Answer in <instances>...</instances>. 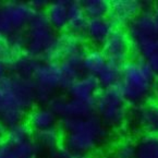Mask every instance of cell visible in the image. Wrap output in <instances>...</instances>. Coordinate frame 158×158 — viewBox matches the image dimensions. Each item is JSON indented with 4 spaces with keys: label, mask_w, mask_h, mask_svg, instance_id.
Here are the masks:
<instances>
[{
    "label": "cell",
    "mask_w": 158,
    "mask_h": 158,
    "mask_svg": "<svg viewBox=\"0 0 158 158\" xmlns=\"http://www.w3.org/2000/svg\"><path fill=\"white\" fill-rule=\"evenodd\" d=\"M36 102L32 79L8 73L0 80V120L7 128L24 122Z\"/></svg>",
    "instance_id": "cell-1"
},
{
    "label": "cell",
    "mask_w": 158,
    "mask_h": 158,
    "mask_svg": "<svg viewBox=\"0 0 158 158\" xmlns=\"http://www.w3.org/2000/svg\"><path fill=\"white\" fill-rule=\"evenodd\" d=\"M63 147L73 154L91 155L108 142L110 129L95 114L85 118H62Z\"/></svg>",
    "instance_id": "cell-2"
},
{
    "label": "cell",
    "mask_w": 158,
    "mask_h": 158,
    "mask_svg": "<svg viewBox=\"0 0 158 158\" xmlns=\"http://www.w3.org/2000/svg\"><path fill=\"white\" fill-rule=\"evenodd\" d=\"M156 80L146 61L133 58L122 65L119 87L128 105L135 108L154 100Z\"/></svg>",
    "instance_id": "cell-3"
},
{
    "label": "cell",
    "mask_w": 158,
    "mask_h": 158,
    "mask_svg": "<svg viewBox=\"0 0 158 158\" xmlns=\"http://www.w3.org/2000/svg\"><path fill=\"white\" fill-rule=\"evenodd\" d=\"M58 34L51 27L44 12H37L32 18L24 35V52L38 60H52Z\"/></svg>",
    "instance_id": "cell-4"
},
{
    "label": "cell",
    "mask_w": 158,
    "mask_h": 158,
    "mask_svg": "<svg viewBox=\"0 0 158 158\" xmlns=\"http://www.w3.org/2000/svg\"><path fill=\"white\" fill-rule=\"evenodd\" d=\"M135 58L146 60L158 51V37L154 23L153 8H145L126 27Z\"/></svg>",
    "instance_id": "cell-5"
},
{
    "label": "cell",
    "mask_w": 158,
    "mask_h": 158,
    "mask_svg": "<svg viewBox=\"0 0 158 158\" xmlns=\"http://www.w3.org/2000/svg\"><path fill=\"white\" fill-rule=\"evenodd\" d=\"M94 108L95 114L109 129L122 127L129 116V105L119 85L100 89L95 98Z\"/></svg>",
    "instance_id": "cell-6"
},
{
    "label": "cell",
    "mask_w": 158,
    "mask_h": 158,
    "mask_svg": "<svg viewBox=\"0 0 158 158\" xmlns=\"http://www.w3.org/2000/svg\"><path fill=\"white\" fill-rule=\"evenodd\" d=\"M36 12L24 1L0 3V36L8 37L22 33Z\"/></svg>",
    "instance_id": "cell-7"
},
{
    "label": "cell",
    "mask_w": 158,
    "mask_h": 158,
    "mask_svg": "<svg viewBox=\"0 0 158 158\" xmlns=\"http://www.w3.org/2000/svg\"><path fill=\"white\" fill-rule=\"evenodd\" d=\"M32 80L36 89V102L47 104L61 89V70L58 61L40 60L34 70Z\"/></svg>",
    "instance_id": "cell-8"
},
{
    "label": "cell",
    "mask_w": 158,
    "mask_h": 158,
    "mask_svg": "<svg viewBox=\"0 0 158 158\" xmlns=\"http://www.w3.org/2000/svg\"><path fill=\"white\" fill-rule=\"evenodd\" d=\"M102 50L108 61L123 65L130 60L131 43L126 28H117L111 32L102 46Z\"/></svg>",
    "instance_id": "cell-9"
},
{
    "label": "cell",
    "mask_w": 158,
    "mask_h": 158,
    "mask_svg": "<svg viewBox=\"0 0 158 158\" xmlns=\"http://www.w3.org/2000/svg\"><path fill=\"white\" fill-rule=\"evenodd\" d=\"M146 5L139 0H114L110 1L108 18L117 28H126L145 9Z\"/></svg>",
    "instance_id": "cell-10"
},
{
    "label": "cell",
    "mask_w": 158,
    "mask_h": 158,
    "mask_svg": "<svg viewBox=\"0 0 158 158\" xmlns=\"http://www.w3.org/2000/svg\"><path fill=\"white\" fill-rule=\"evenodd\" d=\"M86 51L83 36L72 34L70 32H63L58 35L56 47H55L52 61H60L63 58L84 55Z\"/></svg>",
    "instance_id": "cell-11"
},
{
    "label": "cell",
    "mask_w": 158,
    "mask_h": 158,
    "mask_svg": "<svg viewBox=\"0 0 158 158\" xmlns=\"http://www.w3.org/2000/svg\"><path fill=\"white\" fill-rule=\"evenodd\" d=\"M134 121L143 134H158V102L152 100L135 107Z\"/></svg>",
    "instance_id": "cell-12"
},
{
    "label": "cell",
    "mask_w": 158,
    "mask_h": 158,
    "mask_svg": "<svg viewBox=\"0 0 158 158\" xmlns=\"http://www.w3.org/2000/svg\"><path fill=\"white\" fill-rule=\"evenodd\" d=\"M67 91L70 98L94 104L96 96L100 91V86L96 77L83 74Z\"/></svg>",
    "instance_id": "cell-13"
},
{
    "label": "cell",
    "mask_w": 158,
    "mask_h": 158,
    "mask_svg": "<svg viewBox=\"0 0 158 158\" xmlns=\"http://www.w3.org/2000/svg\"><path fill=\"white\" fill-rule=\"evenodd\" d=\"M1 158H37L38 148L34 139H5L0 144Z\"/></svg>",
    "instance_id": "cell-14"
},
{
    "label": "cell",
    "mask_w": 158,
    "mask_h": 158,
    "mask_svg": "<svg viewBox=\"0 0 158 158\" xmlns=\"http://www.w3.org/2000/svg\"><path fill=\"white\" fill-rule=\"evenodd\" d=\"M114 30V26L109 18L89 19L84 30L83 37H85V40H87L93 45L102 46L105 40H107Z\"/></svg>",
    "instance_id": "cell-15"
},
{
    "label": "cell",
    "mask_w": 158,
    "mask_h": 158,
    "mask_svg": "<svg viewBox=\"0 0 158 158\" xmlns=\"http://www.w3.org/2000/svg\"><path fill=\"white\" fill-rule=\"evenodd\" d=\"M83 56L84 55H77L58 61L61 70V89H68L84 74L82 67Z\"/></svg>",
    "instance_id": "cell-16"
},
{
    "label": "cell",
    "mask_w": 158,
    "mask_h": 158,
    "mask_svg": "<svg viewBox=\"0 0 158 158\" xmlns=\"http://www.w3.org/2000/svg\"><path fill=\"white\" fill-rule=\"evenodd\" d=\"M26 118H27L26 123L34 132L56 128L58 123V117L47 106H40L30 110Z\"/></svg>",
    "instance_id": "cell-17"
},
{
    "label": "cell",
    "mask_w": 158,
    "mask_h": 158,
    "mask_svg": "<svg viewBox=\"0 0 158 158\" xmlns=\"http://www.w3.org/2000/svg\"><path fill=\"white\" fill-rule=\"evenodd\" d=\"M68 6L69 1L67 0H55L49 2L45 10V15L55 31H64L67 28Z\"/></svg>",
    "instance_id": "cell-18"
},
{
    "label": "cell",
    "mask_w": 158,
    "mask_h": 158,
    "mask_svg": "<svg viewBox=\"0 0 158 158\" xmlns=\"http://www.w3.org/2000/svg\"><path fill=\"white\" fill-rule=\"evenodd\" d=\"M87 20L89 19L85 15V12L83 10L81 1H77V0L69 1L67 23L68 32L79 35V36H83Z\"/></svg>",
    "instance_id": "cell-19"
},
{
    "label": "cell",
    "mask_w": 158,
    "mask_h": 158,
    "mask_svg": "<svg viewBox=\"0 0 158 158\" xmlns=\"http://www.w3.org/2000/svg\"><path fill=\"white\" fill-rule=\"evenodd\" d=\"M107 58L102 49L92 48L85 51L82 61L84 74L97 77L107 63Z\"/></svg>",
    "instance_id": "cell-20"
},
{
    "label": "cell",
    "mask_w": 158,
    "mask_h": 158,
    "mask_svg": "<svg viewBox=\"0 0 158 158\" xmlns=\"http://www.w3.org/2000/svg\"><path fill=\"white\" fill-rule=\"evenodd\" d=\"M33 139L38 151L48 152L49 154L61 146V135L57 128L33 133Z\"/></svg>",
    "instance_id": "cell-21"
},
{
    "label": "cell",
    "mask_w": 158,
    "mask_h": 158,
    "mask_svg": "<svg viewBox=\"0 0 158 158\" xmlns=\"http://www.w3.org/2000/svg\"><path fill=\"white\" fill-rule=\"evenodd\" d=\"M121 72H122V65L107 61L104 69L96 77L100 89H109L118 86L121 81Z\"/></svg>",
    "instance_id": "cell-22"
},
{
    "label": "cell",
    "mask_w": 158,
    "mask_h": 158,
    "mask_svg": "<svg viewBox=\"0 0 158 158\" xmlns=\"http://www.w3.org/2000/svg\"><path fill=\"white\" fill-rule=\"evenodd\" d=\"M135 158H158V134H142L136 141Z\"/></svg>",
    "instance_id": "cell-23"
},
{
    "label": "cell",
    "mask_w": 158,
    "mask_h": 158,
    "mask_svg": "<svg viewBox=\"0 0 158 158\" xmlns=\"http://www.w3.org/2000/svg\"><path fill=\"white\" fill-rule=\"evenodd\" d=\"M40 61V60H38V59L32 58L26 54H23L9 65V70H11L13 74L32 79L35 68Z\"/></svg>",
    "instance_id": "cell-24"
},
{
    "label": "cell",
    "mask_w": 158,
    "mask_h": 158,
    "mask_svg": "<svg viewBox=\"0 0 158 158\" xmlns=\"http://www.w3.org/2000/svg\"><path fill=\"white\" fill-rule=\"evenodd\" d=\"M81 2L87 19L108 18L110 10V1L108 0H84Z\"/></svg>",
    "instance_id": "cell-25"
},
{
    "label": "cell",
    "mask_w": 158,
    "mask_h": 158,
    "mask_svg": "<svg viewBox=\"0 0 158 158\" xmlns=\"http://www.w3.org/2000/svg\"><path fill=\"white\" fill-rule=\"evenodd\" d=\"M136 156V142L132 139H123L114 146L112 158H135Z\"/></svg>",
    "instance_id": "cell-26"
},
{
    "label": "cell",
    "mask_w": 158,
    "mask_h": 158,
    "mask_svg": "<svg viewBox=\"0 0 158 158\" xmlns=\"http://www.w3.org/2000/svg\"><path fill=\"white\" fill-rule=\"evenodd\" d=\"M49 2H50V1H47V0H32V1H28L27 3H28V6L37 13V12L45 11L46 8L48 7Z\"/></svg>",
    "instance_id": "cell-27"
},
{
    "label": "cell",
    "mask_w": 158,
    "mask_h": 158,
    "mask_svg": "<svg viewBox=\"0 0 158 158\" xmlns=\"http://www.w3.org/2000/svg\"><path fill=\"white\" fill-rule=\"evenodd\" d=\"M145 61H146L149 69L152 70V72L155 74V77H158V51H156L155 54L149 56Z\"/></svg>",
    "instance_id": "cell-28"
},
{
    "label": "cell",
    "mask_w": 158,
    "mask_h": 158,
    "mask_svg": "<svg viewBox=\"0 0 158 158\" xmlns=\"http://www.w3.org/2000/svg\"><path fill=\"white\" fill-rule=\"evenodd\" d=\"M8 71H9V64L3 59L0 58V80L8 75Z\"/></svg>",
    "instance_id": "cell-29"
},
{
    "label": "cell",
    "mask_w": 158,
    "mask_h": 158,
    "mask_svg": "<svg viewBox=\"0 0 158 158\" xmlns=\"http://www.w3.org/2000/svg\"><path fill=\"white\" fill-rule=\"evenodd\" d=\"M7 131H8V128L5 126L2 121L0 120V144L5 141L6 139V135H7Z\"/></svg>",
    "instance_id": "cell-30"
},
{
    "label": "cell",
    "mask_w": 158,
    "mask_h": 158,
    "mask_svg": "<svg viewBox=\"0 0 158 158\" xmlns=\"http://www.w3.org/2000/svg\"><path fill=\"white\" fill-rule=\"evenodd\" d=\"M6 50V38L3 36H0V58H2Z\"/></svg>",
    "instance_id": "cell-31"
},
{
    "label": "cell",
    "mask_w": 158,
    "mask_h": 158,
    "mask_svg": "<svg viewBox=\"0 0 158 158\" xmlns=\"http://www.w3.org/2000/svg\"><path fill=\"white\" fill-rule=\"evenodd\" d=\"M71 158H93L92 155H85V154H73L71 153Z\"/></svg>",
    "instance_id": "cell-32"
},
{
    "label": "cell",
    "mask_w": 158,
    "mask_h": 158,
    "mask_svg": "<svg viewBox=\"0 0 158 158\" xmlns=\"http://www.w3.org/2000/svg\"><path fill=\"white\" fill-rule=\"evenodd\" d=\"M154 100L158 102V77L155 83V93H154Z\"/></svg>",
    "instance_id": "cell-33"
},
{
    "label": "cell",
    "mask_w": 158,
    "mask_h": 158,
    "mask_svg": "<svg viewBox=\"0 0 158 158\" xmlns=\"http://www.w3.org/2000/svg\"><path fill=\"white\" fill-rule=\"evenodd\" d=\"M0 158H1V152H0Z\"/></svg>",
    "instance_id": "cell-34"
}]
</instances>
